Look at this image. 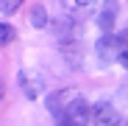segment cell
<instances>
[{"mask_svg": "<svg viewBox=\"0 0 128 126\" xmlns=\"http://www.w3.org/2000/svg\"><path fill=\"white\" fill-rule=\"evenodd\" d=\"M11 39H14V28H11L8 23H0V48L8 45Z\"/></svg>", "mask_w": 128, "mask_h": 126, "instance_id": "8fae6325", "label": "cell"}, {"mask_svg": "<svg viewBox=\"0 0 128 126\" xmlns=\"http://www.w3.org/2000/svg\"><path fill=\"white\" fill-rule=\"evenodd\" d=\"M61 51H64V56H67V65H70V67L78 70V67L84 65V62H81V51H70L67 45H61Z\"/></svg>", "mask_w": 128, "mask_h": 126, "instance_id": "9c48e42d", "label": "cell"}, {"mask_svg": "<svg viewBox=\"0 0 128 126\" xmlns=\"http://www.w3.org/2000/svg\"><path fill=\"white\" fill-rule=\"evenodd\" d=\"M89 120H92V126H120V123H122L120 109L114 107V104H109V101L95 104V107H92V115H89Z\"/></svg>", "mask_w": 128, "mask_h": 126, "instance_id": "6da1fadb", "label": "cell"}, {"mask_svg": "<svg viewBox=\"0 0 128 126\" xmlns=\"http://www.w3.org/2000/svg\"><path fill=\"white\" fill-rule=\"evenodd\" d=\"M70 3L75 9H89V6H95V0H70Z\"/></svg>", "mask_w": 128, "mask_h": 126, "instance_id": "7c38bea8", "label": "cell"}, {"mask_svg": "<svg viewBox=\"0 0 128 126\" xmlns=\"http://www.w3.org/2000/svg\"><path fill=\"white\" fill-rule=\"evenodd\" d=\"M75 98H78V93H75V90H70V87H67V90L53 93V95L48 98V112H53V115H58V118H61V112L67 109V107H70V101H75Z\"/></svg>", "mask_w": 128, "mask_h": 126, "instance_id": "277c9868", "label": "cell"}, {"mask_svg": "<svg viewBox=\"0 0 128 126\" xmlns=\"http://www.w3.org/2000/svg\"><path fill=\"white\" fill-rule=\"evenodd\" d=\"M28 20H31V25H34V28H45V25H48V11H45V6H39V3H36V6L31 9Z\"/></svg>", "mask_w": 128, "mask_h": 126, "instance_id": "52a82bcc", "label": "cell"}, {"mask_svg": "<svg viewBox=\"0 0 128 126\" xmlns=\"http://www.w3.org/2000/svg\"><path fill=\"white\" fill-rule=\"evenodd\" d=\"M17 81H20V90L25 93V98H36V95H39V87H36V84H31V78H28L25 70L17 73Z\"/></svg>", "mask_w": 128, "mask_h": 126, "instance_id": "8992f818", "label": "cell"}, {"mask_svg": "<svg viewBox=\"0 0 128 126\" xmlns=\"http://www.w3.org/2000/svg\"><path fill=\"white\" fill-rule=\"evenodd\" d=\"M117 39H120V56H117V62L128 70V31H122Z\"/></svg>", "mask_w": 128, "mask_h": 126, "instance_id": "ba28073f", "label": "cell"}, {"mask_svg": "<svg viewBox=\"0 0 128 126\" xmlns=\"http://www.w3.org/2000/svg\"><path fill=\"white\" fill-rule=\"evenodd\" d=\"M0 98H3V81H0Z\"/></svg>", "mask_w": 128, "mask_h": 126, "instance_id": "4fadbf2b", "label": "cell"}, {"mask_svg": "<svg viewBox=\"0 0 128 126\" xmlns=\"http://www.w3.org/2000/svg\"><path fill=\"white\" fill-rule=\"evenodd\" d=\"M95 51H98V59H103V65H109V62H117V56H120V39H117V36H112V34H106V36H100V39H98Z\"/></svg>", "mask_w": 128, "mask_h": 126, "instance_id": "3957f363", "label": "cell"}, {"mask_svg": "<svg viewBox=\"0 0 128 126\" xmlns=\"http://www.w3.org/2000/svg\"><path fill=\"white\" fill-rule=\"evenodd\" d=\"M89 115H92L89 104L78 95L75 101H70V107L61 112V120H64V123H70V126H86V123H89Z\"/></svg>", "mask_w": 128, "mask_h": 126, "instance_id": "7a4b0ae2", "label": "cell"}, {"mask_svg": "<svg viewBox=\"0 0 128 126\" xmlns=\"http://www.w3.org/2000/svg\"><path fill=\"white\" fill-rule=\"evenodd\" d=\"M25 0H0V14H14Z\"/></svg>", "mask_w": 128, "mask_h": 126, "instance_id": "30bf717a", "label": "cell"}, {"mask_svg": "<svg viewBox=\"0 0 128 126\" xmlns=\"http://www.w3.org/2000/svg\"><path fill=\"white\" fill-rule=\"evenodd\" d=\"M114 23H117V3H114V0H106V6L98 11V25H100V31L112 34L114 31Z\"/></svg>", "mask_w": 128, "mask_h": 126, "instance_id": "5b68a950", "label": "cell"}]
</instances>
